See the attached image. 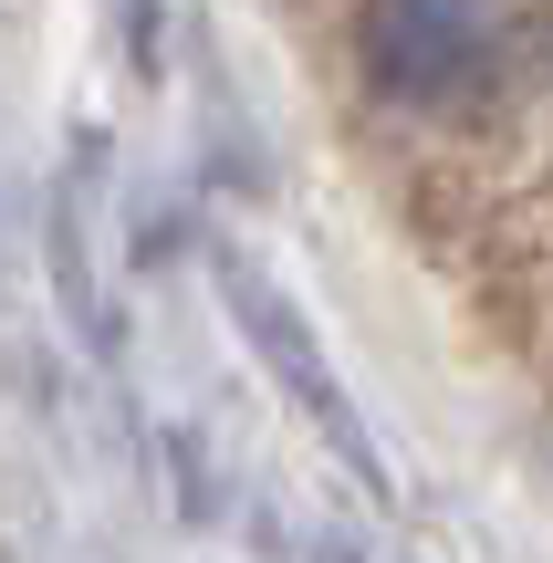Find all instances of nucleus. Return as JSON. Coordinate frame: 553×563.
<instances>
[{"instance_id": "f257e3e1", "label": "nucleus", "mask_w": 553, "mask_h": 563, "mask_svg": "<svg viewBox=\"0 0 553 563\" xmlns=\"http://www.w3.org/2000/svg\"><path fill=\"white\" fill-rule=\"evenodd\" d=\"M366 74L408 104H460L491 74V21L471 0H376L366 11Z\"/></svg>"}, {"instance_id": "f03ea898", "label": "nucleus", "mask_w": 553, "mask_h": 563, "mask_svg": "<svg viewBox=\"0 0 553 563\" xmlns=\"http://www.w3.org/2000/svg\"><path fill=\"white\" fill-rule=\"evenodd\" d=\"M230 302H241V323H251V344H262L272 365H283L292 386H303V407L324 418V439L345 449V460H366V439H355V418H345V397H334V376H324V355L303 344V323H292V302H272L251 272H230Z\"/></svg>"}]
</instances>
